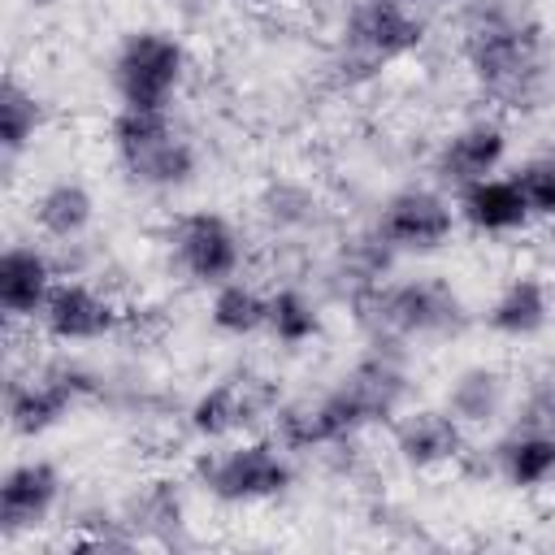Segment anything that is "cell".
Instances as JSON below:
<instances>
[{"label": "cell", "mask_w": 555, "mask_h": 555, "mask_svg": "<svg viewBox=\"0 0 555 555\" xmlns=\"http://www.w3.org/2000/svg\"><path fill=\"white\" fill-rule=\"evenodd\" d=\"M278 386L260 373H230L217 386L199 390L195 403L186 408V425L191 434H199L204 442H217L234 429H251L260 421H273L278 412Z\"/></svg>", "instance_id": "obj_7"}, {"label": "cell", "mask_w": 555, "mask_h": 555, "mask_svg": "<svg viewBox=\"0 0 555 555\" xmlns=\"http://www.w3.org/2000/svg\"><path fill=\"white\" fill-rule=\"evenodd\" d=\"M186 78V48L165 30H134L113 56L117 100L130 108H169Z\"/></svg>", "instance_id": "obj_4"}, {"label": "cell", "mask_w": 555, "mask_h": 555, "mask_svg": "<svg viewBox=\"0 0 555 555\" xmlns=\"http://www.w3.org/2000/svg\"><path fill=\"white\" fill-rule=\"evenodd\" d=\"M507 156V130L494 117H477L460 130H451L434 152V173L442 186L464 191L468 182L490 178Z\"/></svg>", "instance_id": "obj_11"}, {"label": "cell", "mask_w": 555, "mask_h": 555, "mask_svg": "<svg viewBox=\"0 0 555 555\" xmlns=\"http://www.w3.org/2000/svg\"><path fill=\"white\" fill-rule=\"evenodd\" d=\"M91 217H95V199H91V191H87L82 182H74V178L48 182V186L35 195V204H30V221L39 225V234H48V238H56V243H69V238L87 234Z\"/></svg>", "instance_id": "obj_18"}, {"label": "cell", "mask_w": 555, "mask_h": 555, "mask_svg": "<svg viewBox=\"0 0 555 555\" xmlns=\"http://www.w3.org/2000/svg\"><path fill=\"white\" fill-rule=\"evenodd\" d=\"M499 473L516 490H538L555 481V434L529 425L525 434H512L499 447Z\"/></svg>", "instance_id": "obj_20"}, {"label": "cell", "mask_w": 555, "mask_h": 555, "mask_svg": "<svg viewBox=\"0 0 555 555\" xmlns=\"http://www.w3.org/2000/svg\"><path fill=\"white\" fill-rule=\"evenodd\" d=\"M464 61L477 87L512 113H529L546 95L542 26L525 13L481 9L464 30Z\"/></svg>", "instance_id": "obj_1"}, {"label": "cell", "mask_w": 555, "mask_h": 555, "mask_svg": "<svg viewBox=\"0 0 555 555\" xmlns=\"http://www.w3.org/2000/svg\"><path fill=\"white\" fill-rule=\"evenodd\" d=\"M455 221H460V212L442 191L408 186V191H395L382 204L373 234L390 251H434V247H442L451 238Z\"/></svg>", "instance_id": "obj_9"}, {"label": "cell", "mask_w": 555, "mask_h": 555, "mask_svg": "<svg viewBox=\"0 0 555 555\" xmlns=\"http://www.w3.org/2000/svg\"><path fill=\"white\" fill-rule=\"evenodd\" d=\"M455 212L464 225H473L477 234H516L533 221L516 178H481V182H468L464 191H455Z\"/></svg>", "instance_id": "obj_15"}, {"label": "cell", "mask_w": 555, "mask_h": 555, "mask_svg": "<svg viewBox=\"0 0 555 555\" xmlns=\"http://www.w3.org/2000/svg\"><path fill=\"white\" fill-rule=\"evenodd\" d=\"M91 395H95V386H91L87 373H78L69 364H52V369H39V373H26V377L9 382L4 416H9V429L17 438H39V434L56 429Z\"/></svg>", "instance_id": "obj_5"}, {"label": "cell", "mask_w": 555, "mask_h": 555, "mask_svg": "<svg viewBox=\"0 0 555 555\" xmlns=\"http://www.w3.org/2000/svg\"><path fill=\"white\" fill-rule=\"evenodd\" d=\"M408 4H429V0H408Z\"/></svg>", "instance_id": "obj_28"}, {"label": "cell", "mask_w": 555, "mask_h": 555, "mask_svg": "<svg viewBox=\"0 0 555 555\" xmlns=\"http://www.w3.org/2000/svg\"><path fill=\"white\" fill-rule=\"evenodd\" d=\"M173 134H178V126H173L169 108H130V104H121L113 113V121H108V143H113V156L121 160L126 173L139 160H147Z\"/></svg>", "instance_id": "obj_19"}, {"label": "cell", "mask_w": 555, "mask_h": 555, "mask_svg": "<svg viewBox=\"0 0 555 555\" xmlns=\"http://www.w3.org/2000/svg\"><path fill=\"white\" fill-rule=\"evenodd\" d=\"M551 321V291L533 273L512 278L486 308V325L503 338H533Z\"/></svg>", "instance_id": "obj_16"}, {"label": "cell", "mask_w": 555, "mask_h": 555, "mask_svg": "<svg viewBox=\"0 0 555 555\" xmlns=\"http://www.w3.org/2000/svg\"><path fill=\"white\" fill-rule=\"evenodd\" d=\"M464 421L451 408H421L395 421V451L412 468H442L464 455Z\"/></svg>", "instance_id": "obj_14"}, {"label": "cell", "mask_w": 555, "mask_h": 555, "mask_svg": "<svg viewBox=\"0 0 555 555\" xmlns=\"http://www.w3.org/2000/svg\"><path fill=\"white\" fill-rule=\"evenodd\" d=\"M39 330L56 343H95L104 334H113L126 321V308H117L104 291H95L91 282H74V278H56V286L48 291L43 308H39Z\"/></svg>", "instance_id": "obj_10"}, {"label": "cell", "mask_w": 555, "mask_h": 555, "mask_svg": "<svg viewBox=\"0 0 555 555\" xmlns=\"http://www.w3.org/2000/svg\"><path fill=\"white\" fill-rule=\"evenodd\" d=\"M356 321L369 325L377 338H429L451 334L464 321L460 295L442 278H412V282H369L351 291Z\"/></svg>", "instance_id": "obj_2"}, {"label": "cell", "mask_w": 555, "mask_h": 555, "mask_svg": "<svg viewBox=\"0 0 555 555\" xmlns=\"http://www.w3.org/2000/svg\"><path fill=\"white\" fill-rule=\"evenodd\" d=\"M52 286H56V264L43 247L9 243L0 251V312H4V321H35Z\"/></svg>", "instance_id": "obj_13"}, {"label": "cell", "mask_w": 555, "mask_h": 555, "mask_svg": "<svg viewBox=\"0 0 555 555\" xmlns=\"http://www.w3.org/2000/svg\"><path fill=\"white\" fill-rule=\"evenodd\" d=\"M208 321H212V330H221V334H230V338L256 334V330H264V321H269V295H260L256 286L230 278V282L212 286Z\"/></svg>", "instance_id": "obj_22"}, {"label": "cell", "mask_w": 555, "mask_h": 555, "mask_svg": "<svg viewBox=\"0 0 555 555\" xmlns=\"http://www.w3.org/2000/svg\"><path fill=\"white\" fill-rule=\"evenodd\" d=\"M264 330L282 347H304V343H312L321 334V312H317V304L299 286H278L269 295V321H264Z\"/></svg>", "instance_id": "obj_24"}, {"label": "cell", "mask_w": 555, "mask_h": 555, "mask_svg": "<svg viewBox=\"0 0 555 555\" xmlns=\"http://www.w3.org/2000/svg\"><path fill=\"white\" fill-rule=\"evenodd\" d=\"M39 126H43V100L9 74L0 82V152H4V160L22 156L35 143Z\"/></svg>", "instance_id": "obj_21"}, {"label": "cell", "mask_w": 555, "mask_h": 555, "mask_svg": "<svg viewBox=\"0 0 555 555\" xmlns=\"http://www.w3.org/2000/svg\"><path fill=\"white\" fill-rule=\"evenodd\" d=\"M512 178H516V186H520V195H525L533 217H555V152L538 156V160H525Z\"/></svg>", "instance_id": "obj_26"}, {"label": "cell", "mask_w": 555, "mask_h": 555, "mask_svg": "<svg viewBox=\"0 0 555 555\" xmlns=\"http://www.w3.org/2000/svg\"><path fill=\"white\" fill-rule=\"evenodd\" d=\"M169 251L173 264L199 286H221L238 278L243 264V238L221 212H182L169 230Z\"/></svg>", "instance_id": "obj_8"}, {"label": "cell", "mask_w": 555, "mask_h": 555, "mask_svg": "<svg viewBox=\"0 0 555 555\" xmlns=\"http://www.w3.org/2000/svg\"><path fill=\"white\" fill-rule=\"evenodd\" d=\"M134 516H143L147 525H178V520H182V499L173 494L169 481H152V486L139 494Z\"/></svg>", "instance_id": "obj_27"}, {"label": "cell", "mask_w": 555, "mask_h": 555, "mask_svg": "<svg viewBox=\"0 0 555 555\" xmlns=\"http://www.w3.org/2000/svg\"><path fill=\"white\" fill-rule=\"evenodd\" d=\"M343 390L356 399V408L364 412V421L377 425V421H390L399 412L403 390H408V377H403L399 360H390L386 351H373V356H364L343 377Z\"/></svg>", "instance_id": "obj_17"}, {"label": "cell", "mask_w": 555, "mask_h": 555, "mask_svg": "<svg viewBox=\"0 0 555 555\" xmlns=\"http://www.w3.org/2000/svg\"><path fill=\"white\" fill-rule=\"evenodd\" d=\"M199 481L221 503H260L291 490V451L278 438H247L230 451L199 460Z\"/></svg>", "instance_id": "obj_3"}, {"label": "cell", "mask_w": 555, "mask_h": 555, "mask_svg": "<svg viewBox=\"0 0 555 555\" xmlns=\"http://www.w3.org/2000/svg\"><path fill=\"white\" fill-rule=\"evenodd\" d=\"M503 399H507L503 373L477 364V369H464V373L455 377V386H451V395H447V408H451L464 425H486V421L499 416Z\"/></svg>", "instance_id": "obj_23"}, {"label": "cell", "mask_w": 555, "mask_h": 555, "mask_svg": "<svg viewBox=\"0 0 555 555\" xmlns=\"http://www.w3.org/2000/svg\"><path fill=\"white\" fill-rule=\"evenodd\" d=\"M61 499V468L52 460H17L0 477V529L4 538H17L22 529H35L48 520V512Z\"/></svg>", "instance_id": "obj_12"}, {"label": "cell", "mask_w": 555, "mask_h": 555, "mask_svg": "<svg viewBox=\"0 0 555 555\" xmlns=\"http://www.w3.org/2000/svg\"><path fill=\"white\" fill-rule=\"evenodd\" d=\"M429 26L408 0H360L343 22V48L360 65L377 69L386 61L412 56L425 43Z\"/></svg>", "instance_id": "obj_6"}, {"label": "cell", "mask_w": 555, "mask_h": 555, "mask_svg": "<svg viewBox=\"0 0 555 555\" xmlns=\"http://www.w3.org/2000/svg\"><path fill=\"white\" fill-rule=\"evenodd\" d=\"M195 165H199L195 143H191L186 134H173V139H165L147 160H139V165L130 169V178L143 182V186L169 191V186H186V182L195 178Z\"/></svg>", "instance_id": "obj_25"}]
</instances>
